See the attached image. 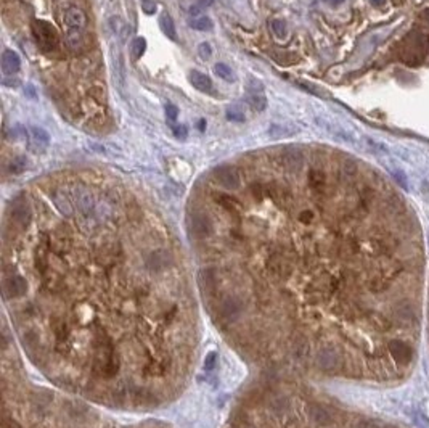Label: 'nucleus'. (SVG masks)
<instances>
[{"label":"nucleus","mask_w":429,"mask_h":428,"mask_svg":"<svg viewBox=\"0 0 429 428\" xmlns=\"http://www.w3.org/2000/svg\"><path fill=\"white\" fill-rule=\"evenodd\" d=\"M429 50V36L420 29H413L400 44V58L407 65L417 66L423 63Z\"/></svg>","instance_id":"1"},{"label":"nucleus","mask_w":429,"mask_h":428,"mask_svg":"<svg viewBox=\"0 0 429 428\" xmlns=\"http://www.w3.org/2000/svg\"><path fill=\"white\" fill-rule=\"evenodd\" d=\"M32 34L36 37L37 44L44 48V50H55L60 44L58 32L52 26L45 23V21H34L32 24Z\"/></svg>","instance_id":"2"},{"label":"nucleus","mask_w":429,"mask_h":428,"mask_svg":"<svg viewBox=\"0 0 429 428\" xmlns=\"http://www.w3.org/2000/svg\"><path fill=\"white\" fill-rule=\"evenodd\" d=\"M63 23H65L68 32L82 34V31L87 26V16L81 8L77 6H69L68 10L63 13Z\"/></svg>","instance_id":"3"},{"label":"nucleus","mask_w":429,"mask_h":428,"mask_svg":"<svg viewBox=\"0 0 429 428\" xmlns=\"http://www.w3.org/2000/svg\"><path fill=\"white\" fill-rule=\"evenodd\" d=\"M214 177L223 188H228V190H236L241 184L240 172L235 166H219L214 171Z\"/></svg>","instance_id":"4"},{"label":"nucleus","mask_w":429,"mask_h":428,"mask_svg":"<svg viewBox=\"0 0 429 428\" xmlns=\"http://www.w3.org/2000/svg\"><path fill=\"white\" fill-rule=\"evenodd\" d=\"M317 364L323 370H334L341 364V354L334 346L326 345L323 346L317 354Z\"/></svg>","instance_id":"5"},{"label":"nucleus","mask_w":429,"mask_h":428,"mask_svg":"<svg viewBox=\"0 0 429 428\" xmlns=\"http://www.w3.org/2000/svg\"><path fill=\"white\" fill-rule=\"evenodd\" d=\"M190 230L195 237L205 238L213 232V222L211 217L205 213H195L190 217Z\"/></svg>","instance_id":"6"},{"label":"nucleus","mask_w":429,"mask_h":428,"mask_svg":"<svg viewBox=\"0 0 429 428\" xmlns=\"http://www.w3.org/2000/svg\"><path fill=\"white\" fill-rule=\"evenodd\" d=\"M27 291V282L21 276H10L3 280V294L6 298H19Z\"/></svg>","instance_id":"7"},{"label":"nucleus","mask_w":429,"mask_h":428,"mask_svg":"<svg viewBox=\"0 0 429 428\" xmlns=\"http://www.w3.org/2000/svg\"><path fill=\"white\" fill-rule=\"evenodd\" d=\"M389 353L397 364H410L413 359V351L407 343L400 340L389 341Z\"/></svg>","instance_id":"8"},{"label":"nucleus","mask_w":429,"mask_h":428,"mask_svg":"<svg viewBox=\"0 0 429 428\" xmlns=\"http://www.w3.org/2000/svg\"><path fill=\"white\" fill-rule=\"evenodd\" d=\"M31 208L27 205V201L18 200L11 208V221L16 224L18 227H27V224L31 221Z\"/></svg>","instance_id":"9"},{"label":"nucleus","mask_w":429,"mask_h":428,"mask_svg":"<svg viewBox=\"0 0 429 428\" xmlns=\"http://www.w3.org/2000/svg\"><path fill=\"white\" fill-rule=\"evenodd\" d=\"M21 68V58L15 50L6 48L2 53V69L5 74H16Z\"/></svg>","instance_id":"10"},{"label":"nucleus","mask_w":429,"mask_h":428,"mask_svg":"<svg viewBox=\"0 0 429 428\" xmlns=\"http://www.w3.org/2000/svg\"><path fill=\"white\" fill-rule=\"evenodd\" d=\"M190 82L195 89H198L200 92H211L213 90V81L208 74L198 71V69H193L190 73Z\"/></svg>","instance_id":"11"},{"label":"nucleus","mask_w":429,"mask_h":428,"mask_svg":"<svg viewBox=\"0 0 429 428\" xmlns=\"http://www.w3.org/2000/svg\"><path fill=\"white\" fill-rule=\"evenodd\" d=\"M309 416H311V419L314 420L317 425H322V427H326L329 424H333V416L329 414L325 408H322V406H317V404H312L311 408H309Z\"/></svg>","instance_id":"12"},{"label":"nucleus","mask_w":429,"mask_h":428,"mask_svg":"<svg viewBox=\"0 0 429 428\" xmlns=\"http://www.w3.org/2000/svg\"><path fill=\"white\" fill-rule=\"evenodd\" d=\"M241 309H243V306H241V303H240V299L231 298V296H230V298H225V299L222 301V304H220L222 315H223V317H227V319H235L236 315H240Z\"/></svg>","instance_id":"13"},{"label":"nucleus","mask_w":429,"mask_h":428,"mask_svg":"<svg viewBox=\"0 0 429 428\" xmlns=\"http://www.w3.org/2000/svg\"><path fill=\"white\" fill-rule=\"evenodd\" d=\"M31 139H32V142L36 143L39 151L45 150L48 143H50V136H48V132L44 128H39V126H31Z\"/></svg>","instance_id":"14"},{"label":"nucleus","mask_w":429,"mask_h":428,"mask_svg":"<svg viewBox=\"0 0 429 428\" xmlns=\"http://www.w3.org/2000/svg\"><path fill=\"white\" fill-rule=\"evenodd\" d=\"M108 24H109V29L112 31V34L124 42L125 37H127V34H129V27H127V24H125V21L121 16H111L108 19Z\"/></svg>","instance_id":"15"},{"label":"nucleus","mask_w":429,"mask_h":428,"mask_svg":"<svg viewBox=\"0 0 429 428\" xmlns=\"http://www.w3.org/2000/svg\"><path fill=\"white\" fill-rule=\"evenodd\" d=\"M159 26H161V31H163L169 39L177 40V29H175L174 19L169 13H163V15L159 16Z\"/></svg>","instance_id":"16"},{"label":"nucleus","mask_w":429,"mask_h":428,"mask_svg":"<svg viewBox=\"0 0 429 428\" xmlns=\"http://www.w3.org/2000/svg\"><path fill=\"white\" fill-rule=\"evenodd\" d=\"M267 134H269L272 139L275 140H280V139H286V137H293L294 134H296V131L288 128L286 124H272L269 131H267Z\"/></svg>","instance_id":"17"},{"label":"nucleus","mask_w":429,"mask_h":428,"mask_svg":"<svg viewBox=\"0 0 429 428\" xmlns=\"http://www.w3.org/2000/svg\"><path fill=\"white\" fill-rule=\"evenodd\" d=\"M281 161H283V166L288 167V169H291V171L299 169V167L302 166V163H304V159H302V155L299 151H288V153H285V155L281 156Z\"/></svg>","instance_id":"18"},{"label":"nucleus","mask_w":429,"mask_h":428,"mask_svg":"<svg viewBox=\"0 0 429 428\" xmlns=\"http://www.w3.org/2000/svg\"><path fill=\"white\" fill-rule=\"evenodd\" d=\"M246 102H248L251 110L256 111V113H262V111L267 108V97H265V94H248V97H246Z\"/></svg>","instance_id":"19"},{"label":"nucleus","mask_w":429,"mask_h":428,"mask_svg":"<svg viewBox=\"0 0 429 428\" xmlns=\"http://www.w3.org/2000/svg\"><path fill=\"white\" fill-rule=\"evenodd\" d=\"M190 27L196 31H211L214 27L213 19L208 18V16H198V18H193L190 19Z\"/></svg>","instance_id":"20"},{"label":"nucleus","mask_w":429,"mask_h":428,"mask_svg":"<svg viewBox=\"0 0 429 428\" xmlns=\"http://www.w3.org/2000/svg\"><path fill=\"white\" fill-rule=\"evenodd\" d=\"M26 167H27V159L19 155V156H15V158L10 159L6 169H8L10 174H21V172L26 171Z\"/></svg>","instance_id":"21"},{"label":"nucleus","mask_w":429,"mask_h":428,"mask_svg":"<svg viewBox=\"0 0 429 428\" xmlns=\"http://www.w3.org/2000/svg\"><path fill=\"white\" fill-rule=\"evenodd\" d=\"M214 73L219 76L220 79L227 81V82H233L235 81V73L231 71V68L225 63H217L214 66Z\"/></svg>","instance_id":"22"},{"label":"nucleus","mask_w":429,"mask_h":428,"mask_svg":"<svg viewBox=\"0 0 429 428\" xmlns=\"http://www.w3.org/2000/svg\"><path fill=\"white\" fill-rule=\"evenodd\" d=\"M145 50H146V40H145L143 37H135V39L132 40L130 52H132V57H133V58L138 60V58L145 53Z\"/></svg>","instance_id":"23"},{"label":"nucleus","mask_w":429,"mask_h":428,"mask_svg":"<svg viewBox=\"0 0 429 428\" xmlns=\"http://www.w3.org/2000/svg\"><path fill=\"white\" fill-rule=\"evenodd\" d=\"M270 27L273 34L278 37V39H286L288 37V26L283 19H272L270 21Z\"/></svg>","instance_id":"24"},{"label":"nucleus","mask_w":429,"mask_h":428,"mask_svg":"<svg viewBox=\"0 0 429 428\" xmlns=\"http://www.w3.org/2000/svg\"><path fill=\"white\" fill-rule=\"evenodd\" d=\"M148 266L151 269H163L164 266H167V256L166 253H153L148 259Z\"/></svg>","instance_id":"25"},{"label":"nucleus","mask_w":429,"mask_h":428,"mask_svg":"<svg viewBox=\"0 0 429 428\" xmlns=\"http://www.w3.org/2000/svg\"><path fill=\"white\" fill-rule=\"evenodd\" d=\"M200 282L203 286H206V288H213V286L215 285V274L213 269H205L201 271L200 274Z\"/></svg>","instance_id":"26"},{"label":"nucleus","mask_w":429,"mask_h":428,"mask_svg":"<svg viewBox=\"0 0 429 428\" xmlns=\"http://www.w3.org/2000/svg\"><path fill=\"white\" fill-rule=\"evenodd\" d=\"M246 89H248V94H264V84L256 78L248 79Z\"/></svg>","instance_id":"27"},{"label":"nucleus","mask_w":429,"mask_h":428,"mask_svg":"<svg viewBox=\"0 0 429 428\" xmlns=\"http://www.w3.org/2000/svg\"><path fill=\"white\" fill-rule=\"evenodd\" d=\"M55 203L56 206H58V209L61 213H66V214H71V205H69V201L63 196L61 193H55Z\"/></svg>","instance_id":"28"},{"label":"nucleus","mask_w":429,"mask_h":428,"mask_svg":"<svg viewBox=\"0 0 429 428\" xmlns=\"http://www.w3.org/2000/svg\"><path fill=\"white\" fill-rule=\"evenodd\" d=\"M323 184H325V174H323L322 171L314 169V171L311 172V185L319 190V188L323 187Z\"/></svg>","instance_id":"29"},{"label":"nucleus","mask_w":429,"mask_h":428,"mask_svg":"<svg viewBox=\"0 0 429 428\" xmlns=\"http://www.w3.org/2000/svg\"><path fill=\"white\" fill-rule=\"evenodd\" d=\"M225 116H227L228 121H235V123H243L246 119L244 113L240 108H228L227 113H225Z\"/></svg>","instance_id":"30"},{"label":"nucleus","mask_w":429,"mask_h":428,"mask_svg":"<svg viewBox=\"0 0 429 428\" xmlns=\"http://www.w3.org/2000/svg\"><path fill=\"white\" fill-rule=\"evenodd\" d=\"M198 55L203 60H209L213 57V47H211L209 42H201L198 45Z\"/></svg>","instance_id":"31"},{"label":"nucleus","mask_w":429,"mask_h":428,"mask_svg":"<svg viewBox=\"0 0 429 428\" xmlns=\"http://www.w3.org/2000/svg\"><path fill=\"white\" fill-rule=\"evenodd\" d=\"M397 317H399V320H402V322H410V320L413 319V311H412V307H405V306L399 307V311H397Z\"/></svg>","instance_id":"32"},{"label":"nucleus","mask_w":429,"mask_h":428,"mask_svg":"<svg viewBox=\"0 0 429 428\" xmlns=\"http://www.w3.org/2000/svg\"><path fill=\"white\" fill-rule=\"evenodd\" d=\"M217 201H220V205H223L225 208H228V209H235L238 206V201L233 200V198H230V196H227V195H219V196H217Z\"/></svg>","instance_id":"33"},{"label":"nucleus","mask_w":429,"mask_h":428,"mask_svg":"<svg viewBox=\"0 0 429 428\" xmlns=\"http://www.w3.org/2000/svg\"><path fill=\"white\" fill-rule=\"evenodd\" d=\"M142 10L146 13V15H153V13H156L158 5L154 0H142Z\"/></svg>","instance_id":"34"},{"label":"nucleus","mask_w":429,"mask_h":428,"mask_svg":"<svg viewBox=\"0 0 429 428\" xmlns=\"http://www.w3.org/2000/svg\"><path fill=\"white\" fill-rule=\"evenodd\" d=\"M177 116H179V108L175 107V105H172V103H167L166 105V118H167V121H175Z\"/></svg>","instance_id":"35"},{"label":"nucleus","mask_w":429,"mask_h":428,"mask_svg":"<svg viewBox=\"0 0 429 428\" xmlns=\"http://www.w3.org/2000/svg\"><path fill=\"white\" fill-rule=\"evenodd\" d=\"M172 132H174V136L177 137L179 140H185V139L188 137V129H187V126H184V124H180V126H174V128H172Z\"/></svg>","instance_id":"36"},{"label":"nucleus","mask_w":429,"mask_h":428,"mask_svg":"<svg viewBox=\"0 0 429 428\" xmlns=\"http://www.w3.org/2000/svg\"><path fill=\"white\" fill-rule=\"evenodd\" d=\"M357 428H381V424L375 422V420H362Z\"/></svg>","instance_id":"37"},{"label":"nucleus","mask_w":429,"mask_h":428,"mask_svg":"<svg viewBox=\"0 0 429 428\" xmlns=\"http://www.w3.org/2000/svg\"><path fill=\"white\" fill-rule=\"evenodd\" d=\"M215 361H217V354L215 353H211L208 357H206V362H205V367L208 369V370H211V369H214V366H215Z\"/></svg>","instance_id":"38"},{"label":"nucleus","mask_w":429,"mask_h":428,"mask_svg":"<svg viewBox=\"0 0 429 428\" xmlns=\"http://www.w3.org/2000/svg\"><path fill=\"white\" fill-rule=\"evenodd\" d=\"M312 217H314V214H312L311 211H304V213H301L299 219H301V222L307 224V222H311V221H312Z\"/></svg>","instance_id":"39"},{"label":"nucleus","mask_w":429,"mask_h":428,"mask_svg":"<svg viewBox=\"0 0 429 428\" xmlns=\"http://www.w3.org/2000/svg\"><path fill=\"white\" fill-rule=\"evenodd\" d=\"M201 6L200 5H195V6H190V15L192 16H195V18H198V15L201 13Z\"/></svg>","instance_id":"40"},{"label":"nucleus","mask_w":429,"mask_h":428,"mask_svg":"<svg viewBox=\"0 0 429 428\" xmlns=\"http://www.w3.org/2000/svg\"><path fill=\"white\" fill-rule=\"evenodd\" d=\"M384 284L381 282V280H375L373 284H371V286H373V290H384L386 286H383Z\"/></svg>","instance_id":"41"},{"label":"nucleus","mask_w":429,"mask_h":428,"mask_svg":"<svg viewBox=\"0 0 429 428\" xmlns=\"http://www.w3.org/2000/svg\"><path fill=\"white\" fill-rule=\"evenodd\" d=\"M198 5L201 6V8H205V6H211V5H213V0H198Z\"/></svg>","instance_id":"42"},{"label":"nucleus","mask_w":429,"mask_h":428,"mask_svg":"<svg viewBox=\"0 0 429 428\" xmlns=\"http://www.w3.org/2000/svg\"><path fill=\"white\" fill-rule=\"evenodd\" d=\"M323 2L325 3H328V5H333V6H336V5H341L344 0H323Z\"/></svg>","instance_id":"43"},{"label":"nucleus","mask_w":429,"mask_h":428,"mask_svg":"<svg viewBox=\"0 0 429 428\" xmlns=\"http://www.w3.org/2000/svg\"><path fill=\"white\" fill-rule=\"evenodd\" d=\"M371 2H373V3H376V5H381V3L384 2V0H371Z\"/></svg>","instance_id":"44"},{"label":"nucleus","mask_w":429,"mask_h":428,"mask_svg":"<svg viewBox=\"0 0 429 428\" xmlns=\"http://www.w3.org/2000/svg\"><path fill=\"white\" fill-rule=\"evenodd\" d=\"M381 428H397V427H394V425H381Z\"/></svg>","instance_id":"45"}]
</instances>
